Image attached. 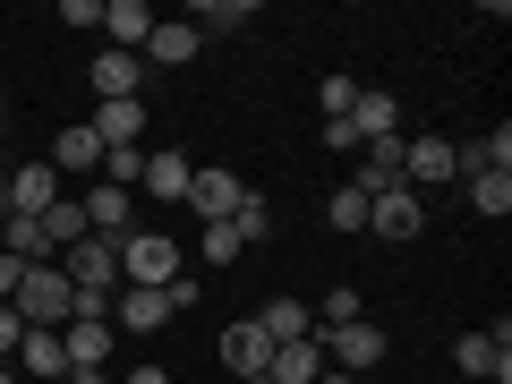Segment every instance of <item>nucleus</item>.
Masks as SVG:
<instances>
[{"mask_svg": "<svg viewBox=\"0 0 512 384\" xmlns=\"http://www.w3.org/2000/svg\"><path fill=\"white\" fill-rule=\"evenodd\" d=\"M111 248H120V291H163V282L188 274V256H180L171 231H137V222H128Z\"/></svg>", "mask_w": 512, "mask_h": 384, "instance_id": "f257e3e1", "label": "nucleus"}, {"mask_svg": "<svg viewBox=\"0 0 512 384\" xmlns=\"http://www.w3.org/2000/svg\"><path fill=\"white\" fill-rule=\"evenodd\" d=\"M9 308L26 316V333H60V325L77 316V291H69V274H60V265H26Z\"/></svg>", "mask_w": 512, "mask_h": 384, "instance_id": "f03ea898", "label": "nucleus"}, {"mask_svg": "<svg viewBox=\"0 0 512 384\" xmlns=\"http://www.w3.org/2000/svg\"><path fill=\"white\" fill-rule=\"evenodd\" d=\"M316 350H325L333 376H367L393 342H384V325H367V316H359V325H325V333H316Z\"/></svg>", "mask_w": 512, "mask_h": 384, "instance_id": "7ed1b4c3", "label": "nucleus"}, {"mask_svg": "<svg viewBox=\"0 0 512 384\" xmlns=\"http://www.w3.org/2000/svg\"><path fill=\"white\" fill-rule=\"evenodd\" d=\"M188 214H197V222H231L239 214V205H248V180H239V171H222V163H197V171H188Z\"/></svg>", "mask_w": 512, "mask_h": 384, "instance_id": "20e7f679", "label": "nucleus"}, {"mask_svg": "<svg viewBox=\"0 0 512 384\" xmlns=\"http://www.w3.org/2000/svg\"><path fill=\"white\" fill-rule=\"evenodd\" d=\"M60 274H69V291H94V299H111V291H120V248L86 231L77 248H60Z\"/></svg>", "mask_w": 512, "mask_h": 384, "instance_id": "39448f33", "label": "nucleus"}, {"mask_svg": "<svg viewBox=\"0 0 512 384\" xmlns=\"http://www.w3.org/2000/svg\"><path fill=\"white\" fill-rule=\"evenodd\" d=\"M444 180H461L453 137H402V188L410 197H427V188H444Z\"/></svg>", "mask_w": 512, "mask_h": 384, "instance_id": "423d86ee", "label": "nucleus"}, {"mask_svg": "<svg viewBox=\"0 0 512 384\" xmlns=\"http://www.w3.org/2000/svg\"><path fill=\"white\" fill-rule=\"evenodd\" d=\"M60 188H69V180H60L52 163H9V205H0V214H26V222H43V214L60 205Z\"/></svg>", "mask_w": 512, "mask_h": 384, "instance_id": "0eeeda50", "label": "nucleus"}, {"mask_svg": "<svg viewBox=\"0 0 512 384\" xmlns=\"http://www.w3.org/2000/svg\"><path fill=\"white\" fill-rule=\"evenodd\" d=\"M94 94H103V103H146V60L137 52H94Z\"/></svg>", "mask_w": 512, "mask_h": 384, "instance_id": "6e6552de", "label": "nucleus"}, {"mask_svg": "<svg viewBox=\"0 0 512 384\" xmlns=\"http://www.w3.org/2000/svg\"><path fill=\"white\" fill-rule=\"evenodd\" d=\"M197 52H205V35L188 18H154V35H146V52H137V60H146V69H188Z\"/></svg>", "mask_w": 512, "mask_h": 384, "instance_id": "1a4fd4ad", "label": "nucleus"}, {"mask_svg": "<svg viewBox=\"0 0 512 384\" xmlns=\"http://www.w3.org/2000/svg\"><path fill=\"white\" fill-rule=\"evenodd\" d=\"M52 171H60V180H103V137H94L86 120L60 128V137H52Z\"/></svg>", "mask_w": 512, "mask_h": 384, "instance_id": "9d476101", "label": "nucleus"}, {"mask_svg": "<svg viewBox=\"0 0 512 384\" xmlns=\"http://www.w3.org/2000/svg\"><path fill=\"white\" fill-rule=\"evenodd\" d=\"M350 188H359V197H393V188H402V137H367Z\"/></svg>", "mask_w": 512, "mask_h": 384, "instance_id": "9b49d317", "label": "nucleus"}, {"mask_svg": "<svg viewBox=\"0 0 512 384\" xmlns=\"http://www.w3.org/2000/svg\"><path fill=\"white\" fill-rule=\"evenodd\" d=\"M367 231H376V239H419V231H427V205L410 197V188H393V197H367Z\"/></svg>", "mask_w": 512, "mask_h": 384, "instance_id": "f8f14e48", "label": "nucleus"}, {"mask_svg": "<svg viewBox=\"0 0 512 384\" xmlns=\"http://www.w3.org/2000/svg\"><path fill=\"white\" fill-rule=\"evenodd\" d=\"M111 342H120V333H111V316H69V325H60L69 367H111Z\"/></svg>", "mask_w": 512, "mask_h": 384, "instance_id": "ddd939ff", "label": "nucleus"}, {"mask_svg": "<svg viewBox=\"0 0 512 384\" xmlns=\"http://www.w3.org/2000/svg\"><path fill=\"white\" fill-rule=\"evenodd\" d=\"M146 35H154L146 0H103V52H146Z\"/></svg>", "mask_w": 512, "mask_h": 384, "instance_id": "4468645a", "label": "nucleus"}, {"mask_svg": "<svg viewBox=\"0 0 512 384\" xmlns=\"http://www.w3.org/2000/svg\"><path fill=\"white\" fill-rule=\"evenodd\" d=\"M77 205H86V231H94V239H120L128 214H137V197L111 188V180H86V197H77Z\"/></svg>", "mask_w": 512, "mask_h": 384, "instance_id": "2eb2a0df", "label": "nucleus"}, {"mask_svg": "<svg viewBox=\"0 0 512 384\" xmlns=\"http://www.w3.org/2000/svg\"><path fill=\"white\" fill-rule=\"evenodd\" d=\"M453 163H461V180H487V171H512V128L495 120L487 137H470V146H453Z\"/></svg>", "mask_w": 512, "mask_h": 384, "instance_id": "dca6fc26", "label": "nucleus"}, {"mask_svg": "<svg viewBox=\"0 0 512 384\" xmlns=\"http://www.w3.org/2000/svg\"><path fill=\"white\" fill-rule=\"evenodd\" d=\"M171 325V299L163 291H120L111 299V333H163Z\"/></svg>", "mask_w": 512, "mask_h": 384, "instance_id": "f3484780", "label": "nucleus"}, {"mask_svg": "<svg viewBox=\"0 0 512 384\" xmlns=\"http://www.w3.org/2000/svg\"><path fill=\"white\" fill-rule=\"evenodd\" d=\"M316 376H325V350H316V333H308V342H274L265 384H316Z\"/></svg>", "mask_w": 512, "mask_h": 384, "instance_id": "a211bd4d", "label": "nucleus"}, {"mask_svg": "<svg viewBox=\"0 0 512 384\" xmlns=\"http://www.w3.org/2000/svg\"><path fill=\"white\" fill-rule=\"evenodd\" d=\"M256 333H265V342H308L316 308H308V299H265V308H256Z\"/></svg>", "mask_w": 512, "mask_h": 384, "instance_id": "6ab92c4d", "label": "nucleus"}, {"mask_svg": "<svg viewBox=\"0 0 512 384\" xmlns=\"http://www.w3.org/2000/svg\"><path fill=\"white\" fill-rule=\"evenodd\" d=\"M453 367H461V376H478V384H512V359L487 342V333H461V342H453Z\"/></svg>", "mask_w": 512, "mask_h": 384, "instance_id": "aec40b11", "label": "nucleus"}, {"mask_svg": "<svg viewBox=\"0 0 512 384\" xmlns=\"http://www.w3.org/2000/svg\"><path fill=\"white\" fill-rule=\"evenodd\" d=\"M350 128H359V146H367V137H402V94H367V86H359Z\"/></svg>", "mask_w": 512, "mask_h": 384, "instance_id": "412c9836", "label": "nucleus"}, {"mask_svg": "<svg viewBox=\"0 0 512 384\" xmlns=\"http://www.w3.org/2000/svg\"><path fill=\"white\" fill-rule=\"evenodd\" d=\"M94 137H103V154L111 146H137V137H146V103H94Z\"/></svg>", "mask_w": 512, "mask_h": 384, "instance_id": "4be33fe9", "label": "nucleus"}, {"mask_svg": "<svg viewBox=\"0 0 512 384\" xmlns=\"http://www.w3.org/2000/svg\"><path fill=\"white\" fill-rule=\"evenodd\" d=\"M265 359H274V342L256 333V316H248V325H231V333H222V367H231V376H265Z\"/></svg>", "mask_w": 512, "mask_h": 384, "instance_id": "5701e85b", "label": "nucleus"}, {"mask_svg": "<svg viewBox=\"0 0 512 384\" xmlns=\"http://www.w3.org/2000/svg\"><path fill=\"white\" fill-rule=\"evenodd\" d=\"M188 171H197L188 154H146V180H137V188H146L154 205H180L188 197Z\"/></svg>", "mask_w": 512, "mask_h": 384, "instance_id": "b1692460", "label": "nucleus"}, {"mask_svg": "<svg viewBox=\"0 0 512 384\" xmlns=\"http://www.w3.org/2000/svg\"><path fill=\"white\" fill-rule=\"evenodd\" d=\"M188 26H197V35H239V26H256V0H197Z\"/></svg>", "mask_w": 512, "mask_h": 384, "instance_id": "393cba45", "label": "nucleus"}, {"mask_svg": "<svg viewBox=\"0 0 512 384\" xmlns=\"http://www.w3.org/2000/svg\"><path fill=\"white\" fill-rule=\"evenodd\" d=\"M9 367H18V376H69V350H60V333H26Z\"/></svg>", "mask_w": 512, "mask_h": 384, "instance_id": "a878e982", "label": "nucleus"}, {"mask_svg": "<svg viewBox=\"0 0 512 384\" xmlns=\"http://www.w3.org/2000/svg\"><path fill=\"white\" fill-rule=\"evenodd\" d=\"M35 231H43V248H52V265H60V248H77V239H86V205H77V197H60L52 214L35 222Z\"/></svg>", "mask_w": 512, "mask_h": 384, "instance_id": "bb28decb", "label": "nucleus"}, {"mask_svg": "<svg viewBox=\"0 0 512 384\" xmlns=\"http://www.w3.org/2000/svg\"><path fill=\"white\" fill-rule=\"evenodd\" d=\"M470 205H478L487 222H504V214H512V171H487V180H470Z\"/></svg>", "mask_w": 512, "mask_h": 384, "instance_id": "cd10ccee", "label": "nucleus"}, {"mask_svg": "<svg viewBox=\"0 0 512 384\" xmlns=\"http://www.w3.org/2000/svg\"><path fill=\"white\" fill-rule=\"evenodd\" d=\"M103 180L137 197V180H146V146H111V154H103Z\"/></svg>", "mask_w": 512, "mask_h": 384, "instance_id": "c85d7f7f", "label": "nucleus"}, {"mask_svg": "<svg viewBox=\"0 0 512 384\" xmlns=\"http://www.w3.org/2000/svg\"><path fill=\"white\" fill-rule=\"evenodd\" d=\"M231 231H239V248H256V239H274V205H265V197L248 188V205L231 214Z\"/></svg>", "mask_w": 512, "mask_h": 384, "instance_id": "c756f323", "label": "nucleus"}, {"mask_svg": "<svg viewBox=\"0 0 512 384\" xmlns=\"http://www.w3.org/2000/svg\"><path fill=\"white\" fill-rule=\"evenodd\" d=\"M197 256H205V265H214V274H222V265H239V256H248V248H239V231H231V222H205Z\"/></svg>", "mask_w": 512, "mask_h": 384, "instance_id": "7c9ffc66", "label": "nucleus"}, {"mask_svg": "<svg viewBox=\"0 0 512 384\" xmlns=\"http://www.w3.org/2000/svg\"><path fill=\"white\" fill-rule=\"evenodd\" d=\"M325 222H333V231H367V197H359V188H333V197H325Z\"/></svg>", "mask_w": 512, "mask_h": 384, "instance_id": "2f4dec72", "label": "nucleus"}, {"mask_svg": "<svg viewBox=\"0 0 512 384\" xmlns=\"http://www.w3.org/2000/svg\"><path fill=\"white\" fill-rule=\"evenodd\" d=\"M316 103H325V120H350V103H359V77H325V86H316Z\"/></svg>", "mask_w": 512, "mask_h": 384, "instance_id": "473e14b6", "label": "nucleus"}, {"mask_svg": "<svg viewBox=\"0 0 512 384\" xmlns=\"http://www.w3.org/2000/svg\"><path fill=\"white\" fill-rule=\"evenodd\" d=\"M325 325H359V291H325L316 299V333Z\"/></svg>", "mask_w": 512, "mask_h": 384, "instance_id": "72a5a7b5", "label": "nucleus"}, {"mask_svg": "<svg viewBox=\"0 0 512 384\" xmlns=\"http://www.w3.org/2000/svg\"><path fill=\"white\" fill-rule=\"evenodd\" d=\"M18 342H26V316H18V308H9V299H0V367L18 359Z\"/></svg>", "mask_w": 512, "mask_h": 384, "instance_id": "f704fd0d", "label": "nucleus"}, {"mask_svg": "<svg viewBox=\"0 0 512 384\" xmlns=\"http://www.w3.org/2000/svg\"><path fill=\"white\" fill-rule=\"evenodd\" d=\"M163 299H171V316H188L205 291H197V274H180V282H163Z\"/></svg>", "mask_w": 512, "mask_h": 384, "instance_id": "c9c22d12", "label": "nucleus"}, {"mask_svg": "<svg viewBox=\"0 0 512 384\" xmlns=\"http://www.w3.org/2000/svg\"><path fill=\"white\" fill-rule=\"evenodd\" d=\"M60 26H103V0H60Z\"/></svg>", "mask_w": 512, "mask_h": 384, "instance_id": "e433bc0d", "label": "nucleus"}, {"mask_svg": "<svg viewBox=\"0 0 512 384\" xmlns=\"http://www.w3.org/2000/svg\"><path fill=\"white\" fill-rule=\"evenodd\" d=\"M18 274H26L18 256H0V299H18Z\"/></svg>", "mask_w": 512, "mask_h": 384, "instance_id": "4c0bfd02", "label": "nucleus"}, {"mask_svg": "<svg viewBox=\"0 0 512 384\" xmlns=\"http://www.w3.org/2000/svg\"><path fill=\"white\" fill-rule=\"evenodd\" d=\"M128 384H171V367H128Z\"/></svg>", "mask_w": 512, "mask_h": 384, "instance_id": "58836bf2", "label": "nucleus"}, {"mask_svg": "<svg viewBox=\"0 0 512 384\" xmlns=\"http://www.w3.org/2000/svg\"><path fill=\"white\" fill-rule=\"evenodd\" d=\"M69 384H111V367H69Z\"/></svg>", "mask_w": 512, "mask_h": 384, "instance_id": "ea45409f", "label": "nucleus"}, {"mask_svg": "<svg viewBox=\"0 0 512 384\" xmlns=\"http://www.w3.org/2000/svg\"><path fill=\"white\" fill-rule=\"evenodd\" d=\"M0 205H9V154H0Z\"/></svg>", "mask_w": 512, "mask_h": 384, "instance_id": "a19ab883", "label": "nucleus"}, {"mask_svg": "<svg viewBox=\"0 0 512 384\" xmlns=\"http://www.w3.org/2000/svg\"><path fill=\"white\" fill-rule=\"evenodd\" d=\"M316 384H359V376H333V367H325V376H316Z\"/></svg>", "mask_w": 512, "mask_h": 384, "instance_id": "79ce46f5", "label": "nucleus"}, {"mask_svg": "<svg viewBox=\"0 0 512 384\" xmlns=\"http://www.w3.org/2000/svg\"><path fill=\"white\" fill-rule=\"evenodd\" d=\"M0 128H9V94H0Z\"/></svg>", "mask_w": 512, "mask_h": 384, "instance_id": "37998d69", "label": "nucleus"}, {"mask_svg": "<svg viewBox=\"0 0 512 384\" xmlns=\"http://www.w3.org/2000/svg\"><path fill=\"white\" fill-rule=\"evenodd\" d=\"M0 384H18V367H0Z\"/></svg>", "mask_w": 512, "mask_h": 384, "instance_id": "c03bdc74", "label": "nucleus"}, {"mask_svg": "<svg viewBox=\"0 0 512 384\" xmlns=\"http://www.w3.org/2000/svg\"><path fill=\"white\" fill-rule=\"evenodd\" d=\"M231 384H265V376H231Z\"/></svg>", "mask_w": 512, "mask_h": 384, "instance_id": "a18cd8bd", "label": "nucleus"}]
</instances>
